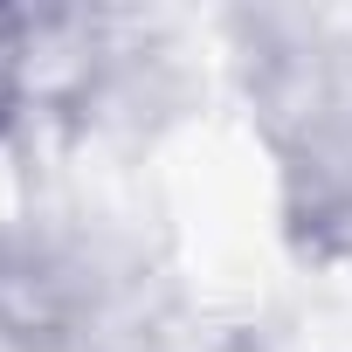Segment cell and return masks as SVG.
<instances>
[{
	"instance_id": "6da1fadb",
	"label": "cell",
	"mask_w": 352,
	"mask_h": 352,
	"mask_svg": "<svg viewBox=\"0 0 352 352\" xmlns=\"http://www.w3.org/2000/svg\"><path fill=\"white\" fill-rule=\"evenodd\" d=\"M8 97H14V21L0 14V111H8Z\"/></svg>"
}]
</instances>
